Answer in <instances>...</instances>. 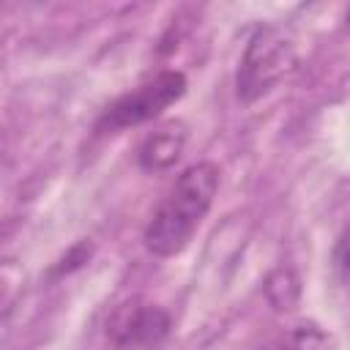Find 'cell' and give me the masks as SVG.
I'll use <instances>...</instances> for the list:
<instances>
[{
    "mask_svg": "<svg viewBox=\"0 0 350 350\" xmlns=\"http://www.w3.org/2000/svg\"><path fill=\"white\" fill-rule=\"evenodd\" d=\"M216 189H219V167L213 161H197L186 167L145 227L148 252H153L156 257L180 254L191 243L205 213L211 211Z\"/></svg>",
    "mask_w": 350,
    "mask_h": 350,
    "instance_id": "obj_1",
    "label": "cell"
},
{
    "mask_svg": "<svg viewBox=\"0 0 350 350\" xmlns=\"http://www.w3.org/2000/svg\"><path fill=\"white\" fill-rule=\"evenodd\" d=\"M284 350H334V347H331V339L323 328H317L312 323H304V325L290 331V336L284 342Z\"/></svg>",
    "mask_w": 350,
    "mask_h": 350,
    "instance_id": "obj_7",
    "label": "cell"
},
{
    "mask_svg": "<svg viewBox=\"0 0 350 350\" xmlns=\"http://www.w3.org/2000/svg\"><path fill=\"white\" fill-rule=\"evenodd\" d=\"M170 331V317L156 304L129 301L107 323V334L120 350H150Z\"/></svg>",
    "mask_w": 350,
    "mask_h": 350,
    "instance_id": "obj_4",
    "label": "cell"
},
{
    "mask_svg": "<svg viewBox=\"0 0 350 350\" xmlns=\"http://www.w3.org/2000/svg\"><path fill=\"white\" fill-rule=\"evenodd\" d=\"M334 265H336L339 276L350 282V224L342 230V235H339V241H336V249H334Z\"/></svg>",
    "mask_w": 350,
    "mask_h": 350,
    "instance_id": "obj_8",
    "label": "cell"
},
{
    "mask_svg": "<svg viewBox=\"0 0 350 350\" xmlns=\"http://www.w3.org/2000/svg\"><path fill=\"white\" fill-rule=\"evenodd\" d=\"M295 68V46L282 27H260L241 57L238 66V96L254 101L265 96L276 82H282Z\"/></svg>",
    "mask_w": 350,
    "mask_h": 350,
    "instance_id": "obj_2",
    "label": "cell"
},
{
    "mask_svg": "<svg viewBox=\"0 0 350 350\" xmlns=\"http://www.w3.org/2000/svg\"><path fill=\"white\" fill-rule=\"evenodd\" d=\"M186 93V77L180 71H161L137 90L120 96L98 120V131H118L159 118L170 104Z\"/></svg>",
    "mask_w": 350,
    "mask_h": 350,
    "instance_id": "obj_3",
    "label": "cell"
},
{
    "mask_svg": "<svg viewBox=\"0 0 350 350\" xmlns=\"http://www.w3.org/2000/svg\"><path fill=\"white\" fill-rule=\"evenodd\" d=\"M265 295H268L273 309H293L298 304V295H301L298 276L290 268H276L265 279Z\"/></svg>",
    "mask_w": 350,
    "mask_h": 350,
    "instance_id": "obj_6",
    "label": "cell"
},
{
    "mask_svg": "<svg viewBox=\"0 0 350 350\" xmlns=\"http://www.w3.org/2000/svg\"><path fill=\"white\" fill-rule=\"evenodd\" d=\"M183 145H186V126L180 120H170L145 137L137 159L145 170H167L178 161Z\"/></svg>",
    "mask_w": 350,
    "mask_h": 350,
    "instance_id": "obj_5",
    "label": "cell"
},
{
    "mask_svg": "<svg viewBox=\"0 0 350 350\" xmlns=\"http://www.w3.org/2000/svg\"><path fill=\"white\" fill-rule=\"evenodd\" d=\"M347 22H350V14H347Z\"/></svg>",
    "mask_w": 350,
    "mask_h": 350,
    "instance_id": "obj_9",
    "label": "cell"
}]
</instances>
